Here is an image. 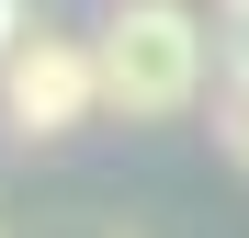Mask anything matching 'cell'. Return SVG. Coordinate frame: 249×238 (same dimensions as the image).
Segmentation results:
<instances>
[{"label":"cell","instance_id":"obj_1","mask_svg":"<svg viewBox=\"0 0 249 238\" xmlns=\"http://www.w3.org/2000/svg\"><path fill=\"white\" fill-rule=\"evenodd\" d=\"M91 57H102V113H124V125H170V113L204 102V23H193V0H113Z\"/></svg>","mask_w":249,"mask_h":238},{"label":"cell","instance_id":"obj_2","mask_svg":"<svg viewBox=\"0 0 249 238\" xmlns=\"http://www.w3.org/2000/svg\"><path fill=\"white\" fill-rule=\"evenodd\" d=\"M102 113V57H91V34H46L34 23L12 68H0V136H23V147H46L68 125H91Z\"/></svg>","mask_w":249,"mask_h":238},{"label":"cell","instance_id":"obj_3","mask_svg":"<svg viewBox=\"0 0 249 238\" xmlns=\"http://www.w3.org/2000/svg\"><path fill=\"white\" fill-rule=\"evenodd\" d=\"M215 159H227V170H249V79H238V68L215 79Z\"/></svg>","mask_w":249,"mask_h":238},{"label":"cell","instance_id":"obj_4","mask_svg":"<svg viewBox=\"0 0 249 238\" xmlns=\"http://www.w3.org/2000/svg\"><path fill=\"white\" fill-rule=\"evenodd\" d=\"M23 34H34V23H23V0H0V68H12V46H23Z\"/></svg>","mask_w":249,"mask_h":238},{"label":"cell","instance_id":"obj_5","mask_svg":"<svg viewBox=\"0 0 249 238\" xmlns=\"http://www.w3.org/2000/svg\"><path fill=\"white\" fill-rule=\"evenodd\" d=\"M227 68H238V79H249V23H238V34H227Z\"/></svg>","mask_w":249,"mask_h":238},{"label":"cell","instance_id":"obj_6","mask_svg":"<svg viewBox=\"0 0 249 238\" xmlns=\"http://www.w3.org/2000/svg\"><path fill=\"white\" fill-rule=\"evenodd\" d=\"M215 12H227V23H249V0H215Z\"/></svg>","mask_w":249,"mask_h":238}]
</instances>
